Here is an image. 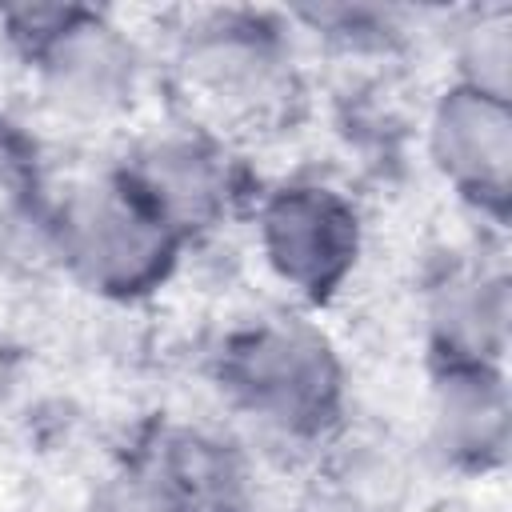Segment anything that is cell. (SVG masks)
I'll use <instances>...</instances> for the list:
<instances>
[{
    "instance_id": "3957f363",
    "label": "cell",
    "mask_w": 512,
    "mask_h": 512,
    "mask_svg": "<svg viewBox=\"0 0 512 512\" xmlns=\"http://www.w3.org/2000/svg\"><path fill=\"white\" fill-rule=\"evenodd\" d=\"M264 248L284 280L324 292L356 252V216L324 188H284L264 212Z\"/></svg>"
},
{
    "instance_id": "7a4b0ae2",
    "label": "cell",
    "mask_w": 512,
    "mask_h": 512,
    "mask_svg": "<svg viewBox=\"0 0 512 512\" xmlns=\"http://www.w3.org/2000/svg\"><path fill=\"white\" fill-rule=\"evenodd\" d=\"M64 236L72 260L100 284L132 288L148 280L168 248V228L128 188H92L68 204Z\"/></svg>"
},
{
    "instance_id": "6da1fadb",
    "label": "cell",
    "mask_w": 512,
    "mask_h": 512,
    "mask_svg": "<svg viewBox=\"0 0 512 512\" xmlns=\"http://www.w3.org/2000/svg\"><path fill=\"white\" fill-rule=\"evenodd\" d=\"M236 396L280 428H312L336 396V364L304 328H256L232 348Z\"/></svg>"
},
{
    "instance_id": "5b68a950",
    "label": "cell",
    "mask_w": 512,
    "mask_h": 512,
    "mask_svg": "<svg viewBox=\"0 0 512 512\" xmlns=\"http://www.w3.org/2000/svg\"><path fill=\"white\" fill-rule=\"evenodd\" d=\"M440 164L468 188L504 196L508 176V116L504 96L480 88H456L444 96L432 124Z\"/></svg>"
},
{
    "instance_id": "52a82bcc",
    "label": "cell",
    "mask_w": 512,
    "mask_h": 512,
    "mask_svg": "<svg viewBox=\"0 0 512 512\" xmlns=\"http://www.w3.org/2000/svg\"><path fill=\"white\" fill-rule=\"evenodd\" d=\"M216 36L200 40L192 52V76L208 96H216L228 112L264 108L280 88V60L264 36H244L248 28L224 24L208 28Z\"/></svg>"
},
{
    "instance_id": "8992f818",
    "label": "cell",
    "mask_w": 512,
    "mask_h": 512,
    "mask_svg": "<svg viewBox=\"0 0 512 512\" xmlns=\"http://www.w3.org/2000/svg\"><path fill=\"white\" fill-rule=\"evenodd\" d=\"M128 188L152 208V216L168 224H192L220 208L224 200V168L220 156L204 140H156L144 156Z\"/></svg>"
},
{
    "instance_id": "277c9868",
    "label": "cell",
    "mask_w": 512,
    "mask_h": 512,
    "mask_svg": "<svg viewBox=\"0 0 512 512\" xmlns=\"http://www.w3.org/2000/svg\"><path fill=\"white\" fill-rule=\"evenodd\" d=\"M244 496V468L228 444L176 432L152 460L144 508L148 512H236Z\"/></svg>"
}]
</instances>
